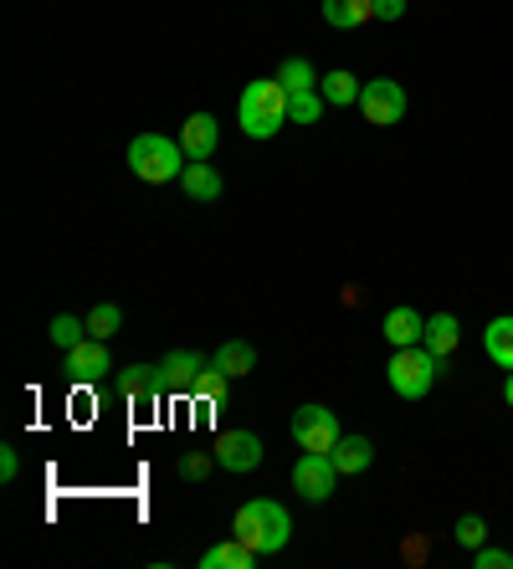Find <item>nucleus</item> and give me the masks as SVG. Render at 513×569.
I'll list each match as a JSON object with an SVG mask.
<instances>
[{"instance_id": "nucleus-21", "label": "nucleus", "mask_w": 513, "mask_h": 569, "mask_svg": "<svg viewBox=\"0 0 513 569\" xmlns=\"http://www.w3.org/2000/svg\"><path fill=\"white\" fill-rule=\"evenodd\" d=\"M319 93H324L329 108H350V103H360V78H354V72H344V67H334V72H324V78H319Z\"/></svg>"}, {"instance_id": "nucleus-31", "label": "nucleus", "mask_w": 513, "mask_h": 569, "mask_svg": "<svg viewBox=\"0 0 513 569\" xmlns=\"http://www.w3.org/2000/svg\"><path fill=\"white\" fill-rule=\"evenodd\" d=\"M411 0H375V21H401Z\"/></svg>"}, {"instance_id": "nucleus-5", "label": "nucleus", "mask_w": 513, "mask_h": 569, "mask_svg": "<svg viewBox=\"0 0 513 569\" xmlns=\"http://www.w3.org/2000/svg\"><path fill=\"white\" fill-rule=\"evenodd\" d=\"M339 467H334V457L329 451H303L293 462V492L303 498V503H329L334 498V488H339Z\"/></svg>"}, {"instance_id": "nucleus-16", "label": "nucleus", "mask_w": 513, "mask_h": 569, "mask_svg": "<svg viewBox=\"0 0 513 569\" xmlns=\"http://www.w3.org/2000/svg\"><path fill=\"white\" fill-rule=\"evenodd\" d=\"M319 11L334 31H360L365 21H375V0H319Z\"/></svg>"}, {"instance_id": "nucleus-13", "label": "nucleus", "mask_w": 513, "mask_h": 569, "mask_svg": "<svg viewBox=\"0 0 513 569\" xmlns=\"http://www.w3.org/2000/svg\"><path fill=\"white\" fill-rule=\"evenodd\" d=\"M180 190H185L195 206H211V200H221V174H217V164L211 159H190L185 170H180Z\"/></svg>"}, {"instance_id": "nucleus-19", "label": "nucleus", "mask_w": 513, "mask_h": 569, "mask_svg": "<svg viewBox=\"0 0 513 569\" xmlns=\"http://www.w3.org/2000/svg\"><path fill=\"white\" fill-rule=\"evenodd\" d=\"M483 355L499 365V370H513V313L493 318L483 329Z\"/></svg>"}, {"instance_id": "nucleus-30", "label": "nucleus", "mask_w": 513, "mask_h": 569, "mask_svg": "<svg viewBox=\"0 0 513 569\" xmlns=\"http://www.w3.org/2000/svg\"><path fill=\"white\" fill-rule=\"evenodd\" d=\"M16 472H21V451L0 447V482H16Z\"/></svg>"}, {"instance_id": "nucleus-24", "label": "nucleus", "mask_w": 513, "mask_h": 569, "mask_svg": "<svg viewBox=\"0 0 513 569\" xmlns=\"http://www.w3.org/2000/svg\"><path fill=\"white\" fill-rule=\"evenodd\" d=\"M278 82H283L288 93H309V88H319V72H313L303 57H288V62L278 67Z\"/></svg>"}, {"instance_id": "nucleus-27", "label": "nucleus", "mask_w": 513, "mask_h": 569, "mask_svg": "<svg viewBox=\"0 0 513 569\" xmlns=\"http://www.w3.org/2000/svg\"><path fill=\"white\" fill-rule=\"evenodd\" d=\"M227 390H231V375H227V370H217V365H205L201 380H195V390H190V396H195V400H227Z\"/></svg>"}, {"instance_id": "nucleus-1", "label": "nucleus", "mask_w": 513, "mask_h": 569, "mask_svg": "<svg viewBox=\"0 0 513 569\" xmlns=\"http://www.w3.org/2000/svg\"><path fill=\"white\" fill-rule=\"evenodd\" d=\"M231 533H237L247 549H256V555H278V549H288V539H293V513H288L278 498H247V503L237 508V518H231Z\"/></svg>"}, {"instance_id": "nucleus-6", "label": "nucleus", "mask_w": 513, "mask_h": 569, "mask_svg": "<svg viewBox=\"0 0 513 569\" xmlns=\"http://www.w3.org/2000/svg\"><path fill=\"white\" fill-rule=\"evenodd\" d=\"M405 108H411V98H405V88L395 78H375L360 88V113H365V123H375V129L401 123Z\"/></svg>"}, {"instance_id": "nucleus-22", "label": "nucleus", "mask_w": 513, "mask_h": 569, "mask_svg": "<svg viewBox=\"0 0 513 569\" xmlns=\"http://www.w3.org/2000/svg\"><path fill=\"white\" fill-rule=\"evenodd\" d=\"M47 339H52L57 349L82 345V339H88V318H78V313H57L52 323H47Z\"/></svg>"}, {"instance_id": "nucleus-3", "label": "nucleus", "mask_w": 513, "mask_h": 569, "mask_svg": "<svg viewBox=\"0 0 513 569\" xmlns=\"http://www.w3.org/2000/svg\"><path fill=\"white\" fill-rule=\"evenodd\" d=\"M185 164H190L185 144L170 139V133H139L134 144H129V170H134V180H144V186H170V180H180Z\"/></svg>"}, {"instance_id": "nucleus-32", "label": "nucleus", "mask_w": 513, "mask_h": 569, "mask_svg": "<svg viewBox=\"0 0 513 569\" xmlns=\"http://www.w3.org/2000/svg\"><path fill=\"white\" fill-rule=\"evenodd\" d=\"M503 400H509V411H513V370L503 375Z\"/></svg>"}, {"instance_id": "nucleus-15", "label": "nucleus", "mask_w": 513, "mask_h": 569, "mask_svg": "<svg viewBox=\"0 0 513 569\" xmlns=\"http://www.w3.org/2000/svg\"><path fill=\"white\" fill-rule=\"evenodd\" d=\"M421 345L432 349L436 359H452L457 355V345H462V323H457V313H432L426 318V333H421Z\"/></svg>"}, {"instance_id": "nucleus-4", "label": "nucleus", "mask_w": 513, "mask_h": 569, "mask_svg": "<svg viewBox=\"0 0 513 569\" xmlns=\"http://www.w3.org/2000/svg\"><path fill=\"white\" fill-rule=\"evenodd\" d=\"M446 365L432 355L426 345H411V349H391V365H385V380H391V390L401 400H421L432 396L436 375H442Z\"/></svg>"}, {"instance_id": "nucleus-26", "label": "nucleus", "mask_w": 513, "mask_h": 569, "mask_svg": "<svg viewBox=\"0 0 513 569\" xmlns=\"http://www.w3.org/2000/svg\"><path fill=\"white\" fill-rule=\"evenodd\" d=\"M452 539H457L462 549L473 555V549H483V543H487V523H483L477 513H462L457 523H452Z\"/></svg>"}, {"instance_id": "nucleus-12", "label": "nucleus", "mask_w": 513, "mask_h": 569, "mask_svg": "<svg viewBox=\"0 0 513 569\" xmlns=\"http://www.w3.org/2000/svg\"><path fill=\"white\" fill-rule=\"evenodd\" d=\"M180 144H185V159H211L221 144V123L217 113H190L185 123H180Z\"/></svg>"}, {"instance_id": "nucleus-7", "label": "nucleus", "mask_w": 513, "mask_h": 569, "mask_svg": "<svg viewBox=\"0 0 513 569\" xmlns=\"http://www.w3.org/2000/svg\"><path fill=\"white\" fill-rule=\"evenodd\" d=\"M62 375L68 385H109L113 375V355L103 339H82V345L62 349Z\"/></svg>"}, {"instance_id": "nucleus-2", "label": "nucleus", "mask_w": 513, "mask_h": 569, "mask_svg": "<svg viewBox=\"0 0 513 569\" xmlns=\"http://www.w3.org/2000/svg\"><path fill=\"white\" fill-rule=\"evenodd\" d=\"M288 88L278 78H252L242 88V98H237V123H242L247 139H272V133L283 129L288 119Z\"/></svg>"}, {"instance_id": "nucleus-25", "label": "nucleus", "mask_w": 513, "mask_h": 569, "mask_svg": "<svg viewBox=\"0 0 513 569\" xmlns=\"http://www.w3.org/2000/svg\"><path fill=\"white\" fill-rule=\"evenodd\" d=\"M324 93H319V88H309V93H293L288 98V119L293 123H319L324 119Z\"/></svg>"}, {"instance_id": "nucleus-18", "label": "nucleus", "mask_w": 513, "mask_h": 569, "mask_svg": "<svg viewBox=\"0 0 513 569\" xmlns=\"http://www.w3.org/2000/svg\"><path fill=\"white\" fill-rule=\"evenodd\" d=\"M329 457H334V467L344 477H360L370 462H375V441H370V437H339Z\"/></svg>"}, {"instance_id": "nucleus-9", "label": "nucleus", "mask_w": 513, "mask_h": 569, "mask_svg": "<svg viewBox=\"0 0 513 569\" xmlns=\"http://www.w3.org/2000/svg\"><path fill=\"white\" fill-rule=\"evenodd\" d=\"M211 457H217L221 472L247 477V472H256V467H262V437H256V431H247V426H237V431H221Z\"/></svg>"}, {"instance_id": "nucleus-23", "label": "nucleus", "mask_w": 513, "mask_h": 569, "mask_svg": "<svg viewBox=\"0 0 513 569\" xmlns=\"http://www.w3.org/2000/svg\"><path fill=\"white\" fill-rule=\"evenodd\" d=\"M119 329H123V308L119 303H98L93 313H88V339H119Z\"/></svg>"}, {"instance_id": "nucleus-29", "label": "nucleus", "mask_w": 513, "mask_h": 569, "mask_svg": "<svg viewBox=\"0 0 513 569\" xmlns=\"http://www.w3.org/2000/svg\"><path fill=\"white\" fill-rule=\"evenodd\" d=\"M473 569H513V555L499 543H483V549H473Z\"/></svg>"}, {"instance_id": "nucleus-20", "label": "nucleus", "mask_w": 513, "mask_h": 569, "mask_svg": "<svg viewBox=\"0 0 513 569\" xmlns=\"http://www.w3.org/2000/svg\"><path fill=\"white\" fill-rule=\"evenodd\" d=\"M211 365H217V370H227L231 380H242V375L256 370V349L247 345V339H227V345L211 355Z\"/></svg>"}, {"instance_id": "nucleus-11", "label": "nucleus", "mask_w": 513, "mask_h": 569, "mask_svg": "<svg viewBox=\"0 0 513 569\" xmlns=\"http://www.w3.org/2000/svg\"><path fill=\"white\" fill-rule=\"evenodd\" d=\"M113 390L123 400H134V406H154L164 396V380H160V365H123L113 375Z\"/></svg>"}, {"instance_id": "nucleus-14", "label": "nucleus", "mask_w": 513, "mask_h": 569, "mask_svg": "<svg viewBox=\"0 0 513 569\" xmlns=\"http://www.w3.org/2000/svg\"><path fill=\"white\" fill-rule=\"evenodd\" d=\"M385 345L391 349H411V345H421V333H426V318L416 313V308L411 303H401V308H391V313H385Z\"/></svg>"}, {"instance_id": "nucleus-28", "label": "nucleus", "mask_w": 513, "mask_h": 569, "mask_svg": "<svg viewBox=\"0 0 513 569\" xmlns=\"http://www.w3.org/2000/svg\"><path fill=\"white\" fill-rule=\"evenodd\" d=\"M211 467H217V457H205V451H185V457L175 462V472L185 477V482H201V477L211 472Z\"/></svg>"}, {"instance_id": "nucleus-10", "label": "nucleus", "mask_w": 513, "mask_h": 569, "mask_svg": "<svg viewBox=\"0 0 513 569\" xmlns=\"http://www.w3.org/2000/svg\"><path fill=\"white\" fill-rule=\"evenodd\" d=\"M205 365H211V355H201V349H170V355L160 359V380H164V390H175V396H190V390H195V380H201Z\"/></svg>"}, {"instance_id": "nucleus-17", "label": "nucleus", "mask_w": 513, "mask_h": 569, "mask_svg": "<svg viewBox=\"0 0 513 569\" xmlns=\"http://www.w3.org/2000/svg\"><path fill=\"white\" fill-rule=\"evenodd\" d=\"M256 559H262V555H256V549H247V543L231 533L227 543H211L195 565H201V569H256Z\"/></svg>"}, {"instance_id": "nucleus-8", "label": "nucleus", "mask_w": 513, "mask_h": 569, "mask_svg": "<svg viewBox=\"0 0 513 569\" xmlns=\"http://www.w3.org/2000/svg\"><path fill=\"white\" fill-rule=\"evenodd\" d=\"M288 431H293L298 451H334V441L344 437L339 431V411H329V406H298Z\"/></svg>"}]
</instances>
